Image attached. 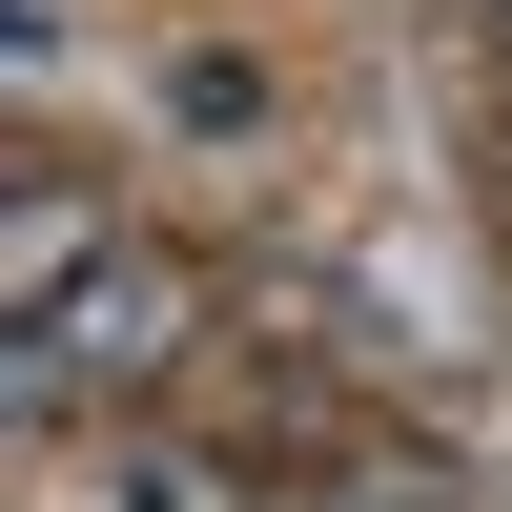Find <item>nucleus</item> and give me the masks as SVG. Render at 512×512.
<instances>
[{"instance_id": "nucleus-4", "label": "nucleus", "mask_w": 512, "mask_h": 512, "mask_svg": "<svg viewBox=\"0 0 512 512\" xmlns=\"http://www.w3.org/2000/svg\"><path fill=\"white\" fill-rule=\"evenodd\" d=\"M308 512H472V472H328Z\"/></svg>"}, {"instance_id": "nucleus-3", "label": "nucleus", "mask_w": 512, "mask_h": 512, "mask_svg": "<svg viewBox=\"0 0 512 512\" xmlns=\"http://www.w3.org/2000/svg\"><path fill=\"white\" fill-rule=\"evenodd\" d=\"M82 512H226V472H205V451H103Z\"/></svg>"}, {"instance_id": "nucleus-5", "label": "nucleus", "mask_w": 512, "mask_h": 512, "mask_svg": "<svg viewBox=\"0 0 512 512\" xmlns=\"http://www.w3.org/2000/svg\"><path fill=\"white\" fill-rule=\"evenodd\" d=\"M492 62H512V0H492Z\"/></svg>"}, {"instance_id": "nucleus-1", "label": "nucleus", "mask_w": 512, "mask_h": 512, "mask_svg": "<svg viewBox=\"0 0 512 512\" xmlns=\"http://www.w3.org/2000/svg\"><path fill=\"white\" fill-rule=\"evenodd\" d=\"M185 328H205V287L164 267V246H123V267H82L62 308L21 328V431H82V410H123V390H144L164 349H185Z\"/></svg>"}, {"instance_id": "nucleus-2", "label": "nucleus", "mask_w": 512, "mask_h": 512, "mask_svg": "<svg viewBox=\"0 0 512 512\" xmlns=\"http://www.w3.org/2000/svg\"><path fill=\"white\" fill-rule=\"evenodd\" d=\"M82 267H123V205H103V185H62V164H21V205H0V308L41 328Z\"/></svg>"}]
</instances>
